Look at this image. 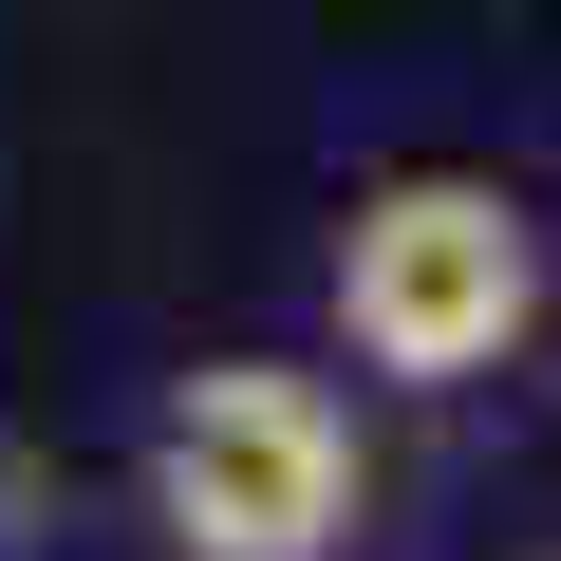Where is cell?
I'll return each mask as SVG.
<instances>
[{
    "label": "cell",
    "instance_id": "cell-1",
    "mask_svg": "<svg viewBox=\"0 0 561 561\" xmlns=\"http://www.w3.org/2000/svg\"><path fill=\"white\" fill-rule=\"evenodd\" d=\"M524 319H542V225L486 169H393L337 225V337H356V375L468 393V375L524 356Z\"/></svg>",
    "mask_w": 561,
    "mask_h": 561
},
{
    "label": "cell",
    "instance_id": "cell-2",
    "mask_svg": "<svg viewBox=\"0 0 561 561\" xmlns=\"http://www.w3.org/2000/svg\"><path fill=\"white\" fill-rule=\"evenodd\" d=\"M150 524L169 561H337L356 542V412L300 356H206L150 412Z\"/></svg>",
    "mask_w": 561,
    "mask_h": 561
}]
</instances>
